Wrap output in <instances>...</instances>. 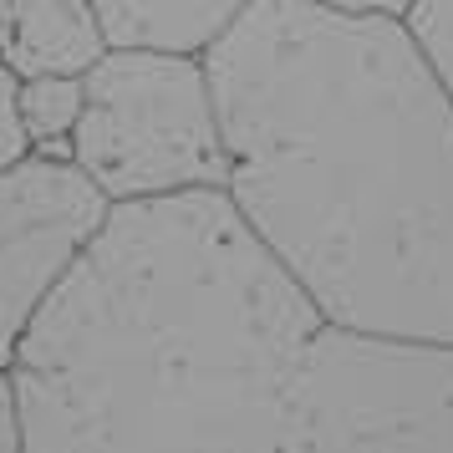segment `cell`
I'll return each mask as SVG.
<instances>
[{"label": "cell", "instance_id": "obj_1", "mask_svg": "<svg viewBox=\"0 0 453 453\" xmlns=\"http://www.w3.org/2000/svg\"><path fill=\"white\" fill-rule=\"evenodd\" d=\"M11 382L26 453H453V351L326 321L225 194L112 209Z\"/></svg>", "mask_w": 453, "mask_h": 453}, {"label": "cell", "instance_id": "obj_2", "mask_svg": "<svg viewBox=\"0 0 453 453\" xmlns=\"http://www.w3.org/2000/svg\"><path fill=\"white\" fill-rule=\"evenodd\" d=\"M204 72L255 245L336 326L453 351V87L408 16L250 0Z\"/></svg>", "mask_w": 453, "mask_h": 453}, {"label": "cell", "instance_id": "obj_3", "mask_svg": "<svg viewBox=\"0 0 453 453\" xmlns=\"http://www.w3.org/2000/svg\"><path fill=\"white\" fill-rule=\"evenodd\" d=\"M66 158L112 209L225 194L229 164L204 57L107 51L82 77V123Z\"/></svg>", "mask_w": 453, "mask_h": 453}, {"label": "cell", "instance_id": "obj_4", "mask_svg": "<svg viewBox=\"0 0 453 453\" xmlns=\"http://www.w3.org/2000/svg\"><path fill=\"white\" fill-rule=\"evenodd\" d=\"M112 219L107 194L72 158L26 153L0 168V367L42 306L82 265Z\"/></svg>", "mask_w": 453, "mask_h": 453}, {"label": "cell", "instance_id": "obj_5", "mask_svg": "<svg viewBox=\"0 0 453 453\" xmlns=\"http://www.w3.org/2000/svg\"><path fill=\"white\" fill-rule=\"evenodd\" d=\"M107 51L103 21L87 0H0V66L16 82L87 77Z\"/></svg>", "mask_w": 453, "mask_h": 453}, {"label": "cell", "instance_id": "obj_6", "mask_svg": "<svg viewBox=\"0 0 453 453\" xmlns=\"http://www.w3.org/2000/svg\"><path fill=\"white\" fill-rule=\"evenodd\" d=\"M112 51H184L204 57L250 0H87Z\"/></svg>", "mask_w": 453, "mask_h": 453}, {"label": "cell", "instance_id": "obj_7", "mask_svg": "<svg viewBox=\"0 0 453 453\" xmlns=\"http://www.w3.org/2000/svg\"><path fill=\"white\" fill-rule=\"evenodd\" d=\"M16 123L31 153L66 158V143L82 123V77H36L16 82Z\"/></svg>", "mask_w": 453, "mask_h": 453}, {"label": "cell", "instance_id": "obj_8", "mask_svg": "<svg viewBox=\"0 0 453 453\" xmlns=\"http://www.w3.org/2000/svg\"><path fill=\"white\" fill-rule=\"evenodd\" d=\"M412 36L428 46V57L438 62L443 82L453 87V0H418L408 11Z\"/></svg>", "mask_w": 453, "mask_h": 453}, {"label": "cell", "instance_id": "obj_9", "mask_svg": "<svg viewBox=\"0 0 453 453\" xmlns=\"http://www.w3.org/2000/svg\"><path fill=\"white\" fill-rule=\"evenodd\" d=\"M26 153H31V148H26L21 123H16V77L0 66V168L26 158Z\"/></svg>", "mask_w": 453, "mask_h": 453}, {"label": "cell", "instance_id": "obj_10", "mask_svg": "<svg viewBox=\"0 0 453 453\" xmlns=\"http://www.w3.org/2000/svg\"><path fill=\"white\" fill-rule=\"evenodd\" d=\"M0 453H26L21 403H16V382H11L5 367H0Z\"/></svg>", "mask_w": 453, "mask_h": 453}, {"label": "cell", "instance_id": "obj_11", "mask_svg": "<svg viewBox=\"0 0 453 453\" xmlns=\"http://www.w3.org/2000/svg\"><path fill=\"white\" fill-rule=\"evenodd\" d=\"M321 5H342V11H377V16H408L418 0H321Z\"/></svg>", "mask_w": 453, "mask_h": 453}]
</instances>
